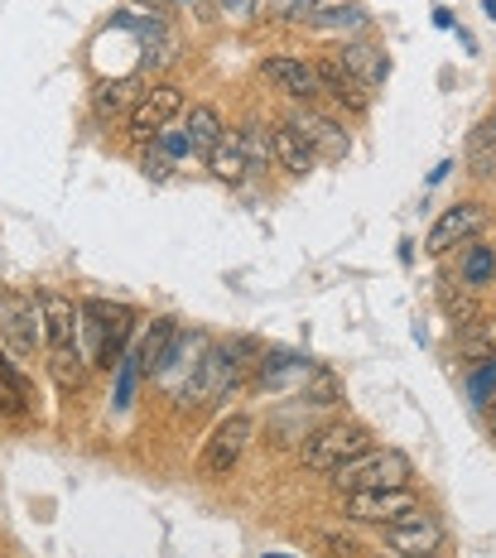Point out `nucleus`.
<instances>
[{
	"label": "nucleus",
	"mask_w": 496,
	"mask_h": 558,
	"mask_svg": "<svg viewBox=\"0 0 496 558\" xmlns=\"http://www.w3.org/2000/svg\"><path fill=\"white\" fill-rule=\"evenodd\" d=\"M376 448V434L366 424H356V418H338V424H323L309 434V444L299 448V462H304V472H338L356 462L362 452Z\"/></svg>",
	"instance_id": "f257e3e1"
},
{
	"label": "nucleus",
	"mask_w": 496,
	"mask_h": 558,
	"mask_svg": "<svg viewBox=\"0 0 496 558\" xmlns=\"http://www.w3.org/2000/svg\"><path fill=\"white\" fill-rule=\"evenodd\" d=\"M410 476H414V462L410 452L400 448H372L362 452L356 462L332 472V486L342 496H356V492H410Z\"/></svg>",
	"instance_id": "f03ea898"
},
{
	"label": "nucleus",
	"mask_w": 496,
	"mask_h": 558,
	"mask_svg": "<svg viewBox=\"0 0 496 558\" xmlns=\"http://www.w3.org/2000/svg\"><path fill=\"white\" fill-rule=\"evenodd\" d=\"M135 332V313L125 304H107V299H92L83 304V356L97 366H121L125 356V337Z\"/></svg>",
	"instance_id": "7ed1b4c3"
},
{
	"label": "nucleus",
	"mask_w": 496,
	"mask_h": 558,
	"mask_svg": "<svg viewBox=\"0 0 496 558\" xmlns=\"http://www.w3.org/2000/svg\"><path fill=\"white\" fill-rule=\"evenodd\" d=\"M0 337H5L10 356L15 362H29L44 347V313L39 299H25L15 289H0Z\"/></svg>",
	"instance_id": "20e7f679"
},
{
	"label": "nucleus",
	"mask_w": 496,
	"mask_h": 558,
	"mask_svg": "<svg viewBox=\"0 0 496 558\" xmlns=\"http://www.w3.org/2000/svg\"><path fill=\"white\" fill-rule=\"evenodd\" d=\"M380 539L400 558H438V549H444V520L430 515L424 506H414L396 525H380Z\"/></svg>",
	"instance_id": "39448f33"
},
{
	"label": "nucleus",
	"mask_w": 496,
	"mask_h": 558,
	"mask_svg": "<svg viewBox=\"0 0 496 558\" xmlns=\"http://www.w3.org/2000/svg\"><path fill=\"white\" fill-rule=\"evenodd\" d=\"M251 434H256V418H251V414H222V418H217V428L207 434V444H203L198 472L203 476H227L241 462Z\"/></svg>",
	"instance_id": "423d86ee"
},
{
	"label": "nucleus",
	"mask_w": 496,
	"mask_h": 558,
	"mask_svg": "<svg viewBox=\"0 0 496 558\" xmlns=\"http://www.w3.org/2000/svg\"><path fill=\"white\" fill-rule=\"evenodd\" d=\"M207 347H213V342H207L198 328H189V332L179 328V337L169 342V356H165V366L155 371V380H159V386H165L169 395H174V400H183V395H189L193 376H198V366H203V356H207Z\"/></svg>",
	"instance_id": "0eeeda50"
},
{
	"label": "nucleus",
	"mask_w": 496,
	"mask_h": 558,
	"mask_svg": "<svg viewBox=\"0 0 496 558\" xmlns=\"http://www.w3.org/2000/svg\"><path fill=\"white\" fill-rule=\"evenodd\" d=\"M179 111H183V92L174 83H155L141 92L135 111L125 116V131H131V140H155L159 131H169V121Z\"/></svg>",
	"instance_id": "6e6552de"
},
{
	"label": "nucleus",
	"mask_w": 496,
	"mask_h": 558,
	"mask_svg": "<svg viewBox=\"0 0 496 558\" xmlns=\"http://www.w3.org/2000/svg\"><path fill=\"white\" fill-rule=\"evenodd\" d=\"M290 125L304 135V145L314 149V155H323V159H348V149H352L348 125H342L338 116L318 111L314 101H309V107H294L290 111Z\"/></svg>",
	"instance_id": "1a4fd4ad"
},
{
	"label": "nucleus",
	"mask_w": 496,
	"mask_h": 558,
	"mask_svg": "<svg viewBox=\"0 0 496 558\" xmlns=\"http://www.w3.org/2000/svg\"><path fill=\"white\" fill-rule=\"evenodd\" d=\"M39 313H44V347L49 352H83V308L63 294H39Z\"/></svg>",
	"instance_id": "9d476101"
},
{
	"label": "nucleus",
	"mask_w": 496,
	"mask_h": 558,
	"mask_svg": "<svg viewBox=\"0 0 496 558\" xmlns=\"http://www.w3.org/2000/svg\"><path fill=\"white\" fill-rule=\"evenodd\" d=\"M482 227H487V213H482L477 203H453L430 227V241H424V251H430V255H448V251L468 246V241H477Z\"/></svg>",
	"instance_id": "9b49d317"
},
{
	"label": "nucleus",
	"mask_w": 496,
	"mask_h": 558,
	"mask_svg": "<svg viewBox=\"0 0 496 558\" xmlns=\"http://www.w3.org/2000/svg\"><path fill=\"white\" fill-rule=\"evenodd\" d=\"M261 77H265V83H270L275 92H285L294 107H309V101H314L318 92H323L318 68L304 63V58H265V63H261Z\"/></svg>",
	"instance_id": "f8f14e48"
},
{
	"label": "nucleus",
	"mask_w": 496,
	"mask_h": 558,
	"mask_svg": "<svg viewBox=\"0 0 496 558\" xmlns=\"http://www.w3.org/2000/svg\"><path fill=\"white\" fill-rule=\"evenodd\" d=\"M420 506L410 492H356L342 496V515L356 520V525H396L400 515Z\"/></svg>",
	"instance_id": "ddd939ff"
},
{
	"label": "nucleus",
	"mask_w": 496,
	"mask_h": 558,
	"mask_svg": "<svg viewBox=\"0 0 496 558\" xmlns=\"http://www.w3.org/2000/svg\"><path fill=\"white\" fill-rule=\"evenodd\" d=\"M314 68H318L323 92H328V97L338 101V107L348 111V116H366V111H372V87L356 83L348 68L338 63V58H323V63H314Z\"/></svg>",
	"instance_id": "4468645a"
},
{
	"label": "nucleus",
	"mask_w": 496,
	"mask_h": 558,
	"mask_svg": "<svg viewBox=\"0 0 496 558\" xmlns=\"http://www.w3.org/2000/svg\"><path fill=\"white\" fill-rule=\"evenodd\" d=\"M338 63L348 68V73H352L362 87H372V92L386 83V73H390L386 49H380V44H372V39H348V44H342V53H338Z\"/></svg>",
	"instance_id": "2eb2a0df"
},
{
	"label": "nucleus",
	"mask_w": 496,
	"mask_h": 558,
	"mask_svg": "<svg viewBox=\"0 0 496 558\" xmlns=\"http://www.w3.org/2000/svg\"><path fill=\"white\" fill-rule=\"evenodd\" d=\"M207 173H213V179H222V183H241L251 173L246 140H241V131H222V140L207 149Z\"/></svg>",
	"instance_id": "dca6fc26"
},
{
	"label": "nucleus",
	"mask_w": 496,
	"mask_h": 558,
	"mask_svg": "<svg viewBox=\"0 0 496 558\" xmlns=\"http://www.w3.org/2000/svg\"><path fill=\"white\" fill-rule=\"evenodd\" d=\"M270 159L280 169H290V173H309L318 155L304 145V135H299L290 121H270Z\"/></svg>",
	"instance_id": "f3484780"
},
{
	"label": "nucleus",
	"mask_w": 496,
	"mask_h": 558,
	"mask_svg": "<svg viewBox=\"0 0 496 558\" xmlns=\"http://www.w3.org/2000/svg\"><path fill=\"white\" fill-rule=\"evenodd\" d=\"M174 337H179L174 318H155V323H149V332L141 337V347H135V366H141V376H155V371L165 366L169 342H174Z\"/></svg>",
	"instance_id": "a211bd4d"
},
{
	"label": "nucleus",
	"mask_w": 496,
	"mask_h": 558,
	"mask_svg": "<svg viewBox=\"0 0 496 558\" xmlns=\"http://www.w3.org/2000/svg\"><path fill=\"white\" fill-rule=\"evenodd\" d=\"M314 29H328V34H356L366 29V10L356 0H323V5L309 15Z\"/></svg>",
	"instance_id": "6ab92c4d"
},
{
	"label": "nucleus",
	"mask_w": 496,
	"mask_h": 558,
	"mask_svg": "<svg viewBox=\"0 0 496 558\" xmlns=\"http://www.w3.org/2000/svg\"><path fill=\"white\" fill-rule=\"evenodd\" d=\"M29 395H34L29 376L15 366V356L0 352V410H5V414H25L29 410Z\"/></svg>",
	"instance_id": "aec40b11"
},
{
	"label": "nucleus",
	"mask_w": 496,
	"mask_h": 558,
	"mask_svg": "<svg viewBox=\"0 0 496 558\" xmlns=\"http://www.w3.org/2000/svg\"><path fill=\"white\" fill-rule=\"evenodd\" d=\"M438 304H444V313L458 323V328H472V323H482V304H477V294L463 284V279H444L438 284Z\"/></svg>",
	"instance_id": "412c9836"
},
{
	"label": "nucleus",
	"mask_w": 496,
	"mask_h": 558,
	"mask_svg": "<svg viewBox=\"0 0 496 558\" xmlns=\"http://www.w3.org/2000/svg\"><path fill=\"white\" fill-rule=\"evenodd\" d=\"M135 101H141V83L135 77H121V83H107V87H97V97H92V111L107 121V116H131L135 111Z\"/></svg>",
	"instance_id": "4be33fe9"
},
{
	"label": "nucleus",
	"mask_w": 496,
	"mask_h": 558,
	"mask_svg": "<svg viewBox=\"0 0 496 558\" xmlns=\"http://www.w3.org/2000/svg\"><path fill=\"white\" fill-rule=\"evenodd\" d=\"M458 279H463L468 289H482L496 279V251L482 246V241H468L463 246V260H458Z\"/></svg>",
	"instance_id": "5701e85b"
},
{
	"label": "nucleus",
	"mask_w": 496,
	"mask_h": 558,
	"mask_svg": "<svg viewBox=\"0 0 496 558\" xmlns=\"http://www.w3.org/2000/svg\"><path fill=\"white\" fill-rule=\"evenodd\" d=\"M189 145H193V155H203L207 159V149L222 140V116H217V107H193L189 111Z\"/></svg>",
	"instance_id": "b1692460"
},
{
	"label": "nucleus",
	"mask_w": 496,
	"mask_h": 558,
	"mask_svg": "<svg viewBox=\"0 0 496 558\" xmlns=\"http://www.w3.org/2000/svg\"><path fill=\"white\" fill-rule=\"evenodd\" d=\"M304 400L309 404H338L342 400V376L332 366H309V376H304Z\"/></svg>",
	"instance_id": "393cba45"
},
{
	"label": "nucleus",
	"mask_w": 496,
	"mask_h": 558,
	"mask_svg": "<svg viewBox=\"0 0 496 558\" xmlns=\"http://www.w3.org/2000/svg\"><path fill=\"white\" fill-rule=\"evenodd\" d=\"M49 371L63 390H77L87 380V356L83 352H49Z\"/></svg>",
	"instance_id": "a878e982"
},
{
	"label": "nucleus",
	"mask_w": 496,
	"mask_h": 558,
	"mask_svg": "<svg viewBox=\"0 0 496 558\" xmlns=\"http://www.w3.org/2000/svg\"><path fill=\"white\" fill-rule=\"evenodd\" d=\"M179 58V39L165 25H149L145 34V68H169Z\"/></svg>",
	"instance_id": "bb28decb"
},
{
	"label": "nucleus",
	"mask_w": 496,
	"mask_h": 558,
	"mask_svg": "<svg viewBox=\"0 0 496 558\" xmlns=\"http://www.w3.org/2000/svg\"><path fill=\"white\" fill-rule=\"evenodd\" d=\"M468 169L477 173V179H496V145L482 131L468 135Z\"/></svg>",
	"instance_id": "cd10ccee"
},
{
	"label": "nucleus",
	"mask_w": 496,
	"mask_h": 558,
	"mask_svg": "<svg viewBox=\"0 0 496 558\" xmlns=\"http://www.w3.org/2000/svg\"><path fill=\"white\" fill-rule=\"evenodd\" d=\"M270 121H246L241 125V140H246V159H251V169H261V165H275L270 159V131H265Z\"/></svg>",
	"instance_id": "c85d7f7f"
},
{
	"label": "nucleus",
	"mask_w": 496,
	"mask_h": 558,
	"mask_svg": "<svg viewBox=\"0 0 496 558\" xmlns=\"http://www.w3.org/2000/svg\"><path fill=\"white\" fill-rule=\"evenodd\" d=\"M265 5H270V15H275V20H290V25H304V20L323 5V0H265Z\"/></svg>",
	"instance_id": "c756f323"
},
{
	"label": "nucleus",
	"mask_w": 496,
	"mask_h": 558,
	"mask_svg": "<svg viewBox=\"0 0 496 558\" xmlns=\"http://www.w3.org/2000/svg\"><path fill=\"white\" fill-rule=\"evenodd\" d=\"M149 145L159 149V155L165 159H189L193 155V145H189V131H159L155 140H149Z\"/></svg>",
	"instance_id": "7c9ffc66"
},
{
	"label": "nucleus",
	"mask_w": 496,
	"mask_h": 558,
	"mask_svg": "<svg viewBox=\"0 0 496 558\" xmlns=\"http://www.w3.org/2000/svg\"><path fill=\"white\" fill-rule=\"evenodd\" d=\"M496 400V356L482 362V371L472 376V404H492Z\"/></svg>",
	"instance_id": "2f4dec72"
},
{
	"label": "nucleus",
	"mask_w": 496,
	"mask_h": 558,
	"mask_svg": "<svg viewBox=\"0 0 496 558\" xmlns=\"http://www.w3.org/2000/svg\"><path fill=\"white\" fill-rule=\"evenodd\" d=\"M265 0H222V15L232 20V25H246L251 15H261Z\"/></svg>",
	"instance_id": "473e14b6"
},
{
	"label": "nucleus",
	"mask_w": 496,
	"mask_h": 558,
	"mask_svg": "<svg viewBox=\"0 0 496 558\" xmlns=\"http://www.w3.org/2000/svg\"><path fill=\"white\" fill-rule=\"evenodd\" d=\"M145 173H149V179H169V173H174V159H165L155 145H149V155H145Z\"/></svg>",
	"instance_id": "72a5a7b5"
},
{
	"label": "nucleus",
	"mask_w": 496,
	"mask_h": 558,
	"mask_svg": "<svg viewBox=\"0 0 496 558\" xmlns=\"http://www.w3.org/2000/svg\"><path fill=\"white\" fill-rule=\"evenodd\" d=\"M477 131H482V135H487V140H492V145H496V111H492V116H487V121H482V125H477Z\"/></svg>",
	"instance_id": "f704fd0d"
},
{
	"label": "nucleus",
	"mask_w": 496,
	"mask_h": 558,
	"mask_svg": "<svg viewBox=\"0 0 496 558\" xmlns=\"http://www.w3.org/2000/svg\"><path fill=\"white\" fill-rule=\"evenodd\" d=\"M487 434H492V438H496V400H492V404H487Z\"/></svg>",
	"instance_id": "c9c22d12"
},
{
	"label": "nucleus",
	"mask_w": 496,
	"mask_h": 558,
	"mask_svg": "<svg viewBox=\"0 0 496 558\" xmlns=\"http://www.w3.org/2000/svg\"><path fill=\"white\" fill-rule=\"evenodd\" d=\"M482 15H487V20H496V0H482Z\"/></svg>",
	"instance_id": "e433bc0d"
},
{
	"label": "nucleus",
	"mask_w": 496,
	"mask_h": 558,
	"mask_svg": "<svg viewBox=\"0 0 496 558\" xmlns=\"http://www.w3.org/2000/svg\"><path fill=\"white\" fill-rule=\"evenodd\" d=\"M390 558H400V554H390Z\"/></svg>",
	"instance_id": "4c0bfd02"
}]
</instances>
